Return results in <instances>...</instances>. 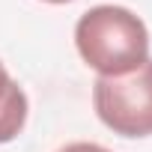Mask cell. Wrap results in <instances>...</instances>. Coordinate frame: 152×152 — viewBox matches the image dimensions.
<instances>
[{
  "mask_svg": "<svg viewBox=\"0 0 152 152\" xmlns=\"http://www.w3.org/2000/svg\"><path fill=\"white\" fill-rule=\"evenodd\" d=\"M81 60L102 78H122L149 60V30L125 6H93L75 24Z\"/></svg>",
  "mask_w": 152,
  "mask_h": 152,
  "instance_id": "cell-1",
  "label": "cell"
},
{
  "mask_svg": "<svg viewBox=\"0 0 152 152\" xmlns=\"http://www.w3.org/2000/svg\"><path fill=\"white\" fill-rule=\"evenodd\" d=\"M99 119L119 137L152 134V60L122 78H99L93 84Z\"/></svg>",
  "mask_w": 152,
  "mask_h": 152,
  "instance_id": "cell-2",
  "label": "cell"
},
{
  "mask_svg": "<svg viewBox=\"0 0 152 152\" xmlns=\"http://www.w3.org/2000/svg\"><path fill=\"white\" fill-rule=\"evenodd\" d=\"M24 122H27V96L12 81L6 66L0 63V143L18 137Z\"/></svg>",
  "mask_w": 152,
  "mask_h": 152,
  "instance_id": "cell-3",
  "label": "cell"
},
{
  "mask_svg": "<svg viewBox=\"0 0 152 152\" xmlns=\"http://www.w3.org/2000/svg\"><path fill=\"white\" fill-rule=\"evenodd\" d=\"M60 152H110V149H104V146H99V143H69V146H63Z\"/></svg>",
  "mask_w": 152,
  "mask_h": 152,
  "instance_id": "cell-4",
  "label": "cell"
},
{
  "mask_svg": "<svg viewBox=\"0 0 152 152\" xmlns=\"http://www.w3.org/2000/svg\"><path fill=\"white\" fill-rule=\"evenodd\" d=\"M45 3H69V0H45Z\"/></svg>",
  "mask_w": 152,
  "mask_h": 152,
  "instance_id": "cell-5",
  "label": "cell"
}]
</instances>
